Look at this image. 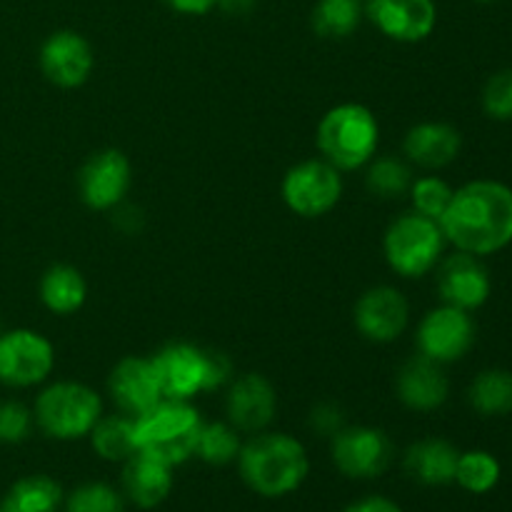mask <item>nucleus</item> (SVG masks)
<instances>
[{"label": "nucleus", "instance_id": "f257e3e1", "mask_svg": "<svg viewBox=\"0 0 512 512\" xmlns=\"http://www.w3.org/2000/svg\"><path fill=\"white\" fill-rule=\"evenodd\" d=\"M445 240L455 250L495 255L512 243V188L500 180H473L453 193L440 218Z\"/></svg>", "mask_w": 512, "mask_h": 512}, {"label": "nucleus", "instance_id": "f03ea898", "mask_svg": "<svg viewBox=\"0 0 512 512\" xmlns=\"http://www.w3.org/2000/svg\"><path fill=\"white\" fill-rule=\"evenodd\" d=\"M238 473L248 490L268 500L288 498L303 488L310 473L308 450L288 433L260 430L240 445Z\"/></svg>", "mask_w": 512, "mask_h": 512}, {"label": "nucleus", "instance_id": "7ed1b4c3", "mask_svg": "<svg viewBox=\"0 0 512 512\" xmlns=\"http://www.w3.org/2000/svg\"><path fill=\"white\" fill-rule=\"evenodd\" d=\"M160 393L170 400H193L195 395L223 388L233 380V363L220 350L193 343H170L153 355Z\"/></svg>", "mask_w": 512, "mask_h": 512}, {"label": "nucleus", "instance_id": "20e7f679", "mask_svg": "<svg viewBox=\"0 0 512 512\" xmlns=\"http://www.w3.org/2000/svg\"><path fill=\"white\" fill-rule=\"evenodd\" d=\"M203 418L190 400L163 398L148 413L135 418L138 453L153 455L160 463L178 468L195 458Z\"/></svg>", "mask_w": 512, "mask_h": 512}, {"label": "nucleus", "instance_id": "39448f33", "mask_svg": "<svg viewBox=\"0 0 512 512\" xmlns=\"http://www.w3.org/2000/svg\"><path fill=\"white\" fill-rule=\"evenodd\" d=\"M318 150L333 168L360 170L375 158L380 143V125L373 110L360 103H343L320 118Z\"/></svg>", "mask_w": 512, "mask_h": 512}, {"label": "nucleus", "instance_id": "423d86ee", "mask_svg": "<svg viewBox=\"0 0 512 512\" xmlns=\"http://www.w3.org/2000/svg\"><path fill=\"white\" fill-rule=\"evenodd\" d=\"M35 425L53 440L88 438L103 418V400L93 388L73 380H60L40 390L33 408Z\"/></svg>", "mask_w": 512, "mask_h": 512}, {"label": "nucleus", "instance_id": "0eeeda50", "mask_svg": "<svg viewBox=\"0 0 512 512\" xmlns=\"http://www.w3.org/2000/svg\"><path fill=\"white\" fill-rule=\"evenodd\" d=\"M448 240L438 220L425 215L410 213L398 215L388 225L383 238V253L390 270L400 278H423L430 270L438 268L443 260Z\"/></svg>", "mask_w": 512, "mask_h": 512}, {"label": "nucleus", "instance_id": "6e6552de", "mask_svg": "<svg viewBox=\"0 0 512 512\" xmlns=\"http://www.w3.org/2000/svg\"><path fill=\"white\" fill-rule=\"evenodd\" d=\"M285 205L300 218H323L343 198V175L323 158L303 160L285 173L280 185Z\"/></svg>", "mask_w": 512, "mask_h": 512}, {"label": "nucleus", "instance_id": "1a4fd4ad", "mask_svg": "<svg viewBox=\"0 0 512 512\" xmlns=\"http://www.w3.org/2000/svg\"><path fill=\"white\" fill-rule=\"evenodd\" d=\"M330 458L345 478L375 480L393 465L395 445L385 430L345 425L330 438Z\"/></svg>", "mask_w": 512, "mask_h": 512}, {"label": "nucleus", "instance_id": "9d476101", "mask_svg": "<svg viewBox=\"0 0 512 512\" xmlns=\"http://www.w3.org/2000/svg\"><path fill=\"white\" fill-rule=\"evenodd\" d=\"M55 368V348L45 335L28 328L0 333V385L33 388L45 383Z\"/></svg>", "mask_w": 512, "mask_h": 512}, {"label": "nucleus", "instance_id": "9b49d317", "mask_svg": "<svg viewBox=\"0 0 512 512\" xmlns=\"http://www.w3.org/2000/svg\"><path fill=\"white\" fill-rule=\"evenodd\" d=\"M415 343H418V353L435 363H458L475 345L473 315L453 305H440L420 320Z\"/></svg>", "mask_w": 512, "mask_h": 512}, {"label": "nucleus", "instance_id": "f8f14e48", "mask_svg": "<svg viewBox=\"0 0 512 512\" xmlns=\"http://www.w3.org/2000/svg\"><path fill=\"white\" fill-rule=\"evenodd\" d=\"M133 183V168L125 153L115 148L98 150L78 170V195L90 210H115L123 205Z\"/></svg>", "mask_w": 512, "mask_h": 512}, {"label": "nucleus", "instance_id": "ddd939ff", "mask_svg": "<svg viewBox=\"0 0 512 512\" xmlns=\"http://www.w3.org/2000/svg\"><path fill=\"white\" fill-rule=\"evenodd\" d=\"M435 285H438L443 305H453L468 313L483 308L493 293V280L483 258L463 253V250H455L453 255L440 260Z\"/></svg>", "mask_w": 512, "mask_h": 512}, {"label": "nucleus", "instance_id": "4468645a", "mask_svg": "<svg viewBox=\"0 0 512 512\" xmlns=\"http://www.w3.org/2000/svg\"><path fill=\"white\" fill-rule=\"evenodd\" d=\"M353 320L358 333L370 343H393L410 323L408 298L390 285L370 288L355 303Z\"/></svg>", "mask_w": 512, "mask_h": 512}, {"label": "nucleus", "instance_id": "2eb2a0df", "mask_svg": "<svg viewBox=\"0 0 512 512\" xmlns=\"http://www.w3.org/2000/svg\"><path fill=\"white\" fill-rule=\"evenodd\" d=\"M365 18L395 43H420L438 25L435 0H365Z\"/></svg>", "mask_w": 512, "mask_h": 512}, {"label": "nucleus", "instance_id": "dca6fc26", "mask_svg": "<svg viewBox=\"0 0 512 512\" xmlns=\"http://www.w3.org/2000/svg\"><path fill=\"white\" fill-rule=\"evenodd\" d=\"M40 70L58 88H80L95 65L93 48L75 30H55L40 45Z\"/></svg>", "mask_w": 512, "mask_h": 512}, {"label": "nucleus", "instance_id": "f3484780", "mask_svg": "<svg viewBox=\"0 0 512 512\" xmlns=\"http://www.w3.org/2000/svg\"><path fill=\"white\" fill-rule=\"evenodd\" d=\"M278 410V395L273 383L260 373H245L230 380L225 395L228 423L238 433H260L268 428Z\"/></svg>", "mask_w": 512, "mask_h": 512}, {"label": "nucleus", "instance_id": "a211bd4d", "mask_svg": "<svg viewBox=\"0 0 512 512\" xmlns=\"http://www.w3.org/2000/svg\"><path fill=\"white\" fill-rule=\"evenodd\" d=\"M108 393L113 398V403L118 405L120 413L130 415V418H138V415L148 413L155 403L163 400L153 360L135 358V355H128V358L120 360L110 370Z\"/></svg>", "mask_w": 512, "mask_h": 512}, {"label": "nucleus", "instance_id": "6ab92c4d", "mask_svg": "<svg viewBox=\"0 0 512 512\" xmlns=\"http://www.w3.org/2000/svg\"><path fill=\"white\" fill-rule=\"evenodd\" d=\"M395 395L408 410L430 413L445 405L450 395V380L443 365L418 353L400 365L395 375Z\"/></svg>", "mask_w": 512, "mask_h": 512}, {"label": "nucleus", "instance_id": "aec40b11", "mask_svg": "<svg viewBox=\"0 0 512 512\" xmlns=\"http://www.w3.org/2000/svg\"><path fill=\"white\" fill-rule=\"evenodd\" d=\"M173 483V468L145 453H135L125 460L120 473V493L125 503L140 510L160 508L173 493Z\"/></svg>", "mask_w": 512, "mask_h": 512}, {"label": "nucleus", "instance_id": "412c9836", "mask_svg": "<svg viewBox=\"0 0 512 512\" xmlns=\"http://www.w3.org/2000/svg\"><path fill=\"white\" fill-rule=\"evenodd\" d=\"M463 150V135L455 125L440 120H425L405 133L403 153L413 165L425 170H440L455 163Z\"/></svg>", "mask_w": 512, "mask_h": 512}, {"label": "nucleus", "instance_id": "4be33fe9", "mask_svg": "<svg viewBox=\"0 0 512 512\" xmlns=\"http://www.w3.org/2000/svg\"><path fill=\"white\" fill-rule=\"evenodd\" d=\"M460 450L443 438H425L405 450L403 468L415 483L425 488H443L455 483Z\"/></svg>", "mask_w": 512, "mask_h": 512}, {"label": "nucleus", "instance_id": "5701e85b", "mask_svg": "<svg viewBox=\"0 0 512 512\" xmlns=\"http://www.w3.org/2000/svg\"><path fill=\"white\" fill-rule=\"evenodd\" d=\"M88 298V283L73 265H50L40 278V300L53 315L78 313Z\"/></svg>", "mask_w": 512, "mask_h": 512}, {"label": "nucleus", "instance_id": "b1692460", "mask_svg": "<svg viewBox=\"0 0 512 512\" xmlns=\"http://www.w3.org/2000/svg\"><path fill=\"white\" fill-rule=\"evenodd\" d=\"M65 493L50 475H25L3 495V512H63Z\"/></svg>", "mask_w": 512, "mask_h": 512}, {"label": "nucleus", "instance_id": "393cba45", "mask_svg": "<svg viewBox=\"0 0 512 512\" xmlns=\"http://www.w3.org/2000/svg\"><path fill=\"white\" fill-rule=\"evenodd\" d=\"M90 445L95 455L108 463H125L138 453V440H135V418L120 415H103L90 430Z\"/></svg>", "mask_w": 512, "mask_h": 512}, {"label": "nucleus", "instance_id": "a878e982", "mask_svg": "<svg viewBox=\"0 0 512 512\" xmlns=\"http://www.w3.org/2000/svg\"><path fill=\"white\" fill-rule=\"evenodd\" d=\"M468 403L483 418H503L512 413V373L490 368L475 375L468 388Z\"/></svg>", "mask_w": 512, "mask_h": 512}, {"label": "nucleus", "instance_id": "bb28decb", "mask_svg": "<svg viewBox=\"0 0 512 512\" xmlns=\"http://www.w3.org/2000/svg\"><path fill=\"white\" fill-rule=\"evenodd\" d=\"M363 18V0H318L310 23L320 38L343 40L360 28Z\"/></svg>", "mask_w": 512, "mask_h": 512}, {"label": "nucleus", "instance_id": "cd10ccee", "mask_svg": "<svg viewBox=\"0 0 512 512\" xmlns=\"http://www.w3.org/2000/svg\"><path fill=\"white\" fill-rule=\"evenodd\" d=\"M413 170L405 160L395 158V155H380L368 163V173H365V185L375 198L395 200L410 193L413 185Z\"/></svg>", "mask_w": 512, "mask_h": 512}, {"label": "nucleus", "instance_id": "c85d7f7f", "mask_svg": "<svg viewBox=\"0 0 512 512\" xmlns=\"http://www.w3.org/2000/svg\"><path fill=\"white\" fill-rule=\"evenodd\" d=\"M500 460L488 450H468L460 453L458 468H455V483L473 495H485L495 490L500 483Z\"/></svg>", "mask_w": 512, "mask_h": 512}, {"label": "nucleus", "instance_id": "c756f323", "mask_svg": "<svg viewBox=\"0 0 512 512\" xmlns=\"http://www.w3.org/2000/svg\"><path fill=\"white\" fill-rule=\"evenodd\" d=\"M240 445L243 443H240L238 430L230 423H203L195 455L203 463L215 465V468H225V465L238 460Z\"/></svg>", "mask_w": 512, "mask_h": 512}, {"label": "nucleus", "instance_id": "7c9ffc66", "mask_svg": "<svg viewBox=\"0 0 512 512\" xmlns=\"http://www.w3.org/2000/svg\"><path fill=\"white\" fill-rule=\"evenodd\" d=\"M63 512H125V498L113 485L90 480L65 495Z\"/></svg>", "mask_w": 512, "mask_h": 512}, {"label": "nucleus", "instance_id": "2f4dec72", "mask_svg": "<svg viewBox=\"0 0 512 512\" xmlns=\"http://www.w3.org/2000/svg\"><path fill=\"white\" fill-rule=\"evenodd\" d=\"M455 190L445 183L438 175H423V178H415L410 185V200H413L415 213L425 215V218L438 220L443 218V213L448 210L450 200H453Z\"/></svg>", "mask_w": 512, "mask_h": 512}, {"label": "nucleus", "instance_id": "473e14b6", "mask_svg": "<svg viewBox=\"0 0 512 512\" xmlns=\"http://www.w3.org/2000/svg\"><path fill=\"white\" fill-rule=\"evenodd\" d=\"M483 110L488 118L510 123L512 120V68H503L488 78L483 88Z\"/></svg>", "mask_w": 512, "mask_h": 512}, {"label": "nucleus", "instance_id": "72a5a7b5", "mask_svg": "<svg viewBox=\"0 0 512 512\" xmlns=\"http://www.w3.org/2000/svg\"><path fill=\"white\" fill-rule=\"evenodd\" d=\"M33 410L18 400H0V445H20L33 433Z\"/></svg>", "mask_w": 512, "mask_h": 512}, {"label": "nucleus", "instance_id": "f704fd0d", "mask_svg": "<svg viewBox=\"0 0 512 512\" xmlns=\"http://www.w3.org/2000/svg\"><path fill=\"white\" fill-rule=\"evenodd\" d=\"M310 428H313L315 433L325 435V438H333L340 428H345L343 410L333 403H320L318 408H313V413H310Z\"/></svg>", "mask_w": 512, "mask_h": 512}, {"label": "nucleus", "instance_id": "c9c22d12", "mask_svg": "<svg viewBox=\"0 0 512 512\" xmlns=\"http://www.w3.org/2000/svg\"><path fill=\"white\" fill-rule=\"evenodd\" d=\"M343 512H403V508L385 495H365V498L353 500Z\"/></svg>", "mask_w": 512, "mask_h": 512}, {"label": "nucleus", "instance_id": "e433bc0d", "mask_svg": "<svg viewBox=\"0 0 512 512\" xmlns=\"http://www.w3.org/2000/svg\"><path fill=\"white\" fill-rule=\"evenodd\" d=\"M163 3L180 15H208L218 0H163Z\"/></svg>", "mask_w": 512, "mask_h": 512}, {"label": "nucleus", "instance_id": "4c0bfd02", "mask_svg": "<svg viewBox=\"0 0 512 512\" xmlns=\"http://www.w3.org/2000/svg\"><path fill=\"white\" fill-rule=\"evenodd\" d=\"M255 3H258V0H218L215 8L223 10L225 15H233V18H243V15L253 13Z\"/></svg>", "mask_w": 512, "mask_h": 512}, {"label": "nucleus", "instance_id": "58836bf2", "mask_svg": "<svg viewBox=\"0 0 512 512\" xmlns=\"http://www.w3.org/2000/svg\"><path fill=\"white\" fill-rule=\"evenodd\" d=\"M473 3H483V5H488V3H498V0H473Z\"/></svg>", "mask_w": 512, "mask_h": 512}, {"label": "nucleus", "instance_id": "ea45409f", "mask_svg": "<svg viewBox=\"0 0 512 512\" xmlns=\"http://www.w3.org/2000/svg\"><path fill=\"white\" fill-rule=\"evenodd\" d=\"M0 512H3V508H0Z\"/></svg>", "mask_w": 512, "mask_h": 512}]
</instances>
